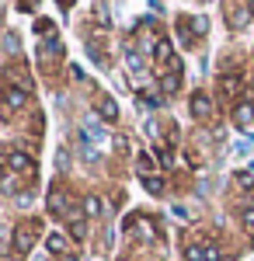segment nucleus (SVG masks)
<instances>
[{
	"instance_id": "10",
	"label": "nucleus",
	"mask_w": 254,
	"mask_h": 261,
	"mask_svg": "<svg viewBox=\"0 0 254 261\" xmlns=\"http://www.w3.org/2000/svg\"><path fill=\"white\" fill-rule=\"evenodd\" d=\"M94 108H98V119H105V122H115L118 119V105H115V98H108V94H101Z\"/></svg>"
},
{
	"instance_id": "12",
	"label": "nucleus",
	"mask_w": 254,
	"mask_h": 261,
	"mask_svg": "<svg viewBox=\"0 0 254 261\" xmlns=\"http://www.w3.org/2000/svg\"><path fill=\"white\" fill-rule=\"evenodd\" d=\"M234 122H237V129H247L254 122V105H237L234 108Z\"/></svg>"
},
{
	"instance_id": "1",
	"label": "nucleus",
	"mask_w": 254,
	"mask_h": 261,
	"mask_svg": "<svg viewBox=\"0 0 254 261\" xmlns=\"http://www.w3.org/2000/svg\"><path fill=\"white\" fill-rule=\"evenodd\" d=\"M39 230H42V223H39V220H21L18 226H14L11 247H14V254H18V258H24V254L35 247V241H39Z\"/></svg>"
},
{
	"instance_id": "18",
	"label": "nucleus",
	"mask_w": 254,
	"mask_h": 261,
	"mask_svg": "<svg viewBox=\"0 0 254 261\" xmlns=\"http://www.w3.org/2000/svg\"><path fill=\"white\" fill-rule=\"evenodd\" d=\"M143 185H146V192H150V195H160V192H164V181L157 178V174H146Z\"/></svg>"
},
{
	"instance_id": "6",
	"label": "nucleus",
	"mask_w": 254,
	"mask_h": 261,
	"mask_svg": "<svg viewBox=\"0 0 254 261\" xmlns=\"http://www.w3.org/2000/svg\"><path fill=\"white\" fill-rule=\"evenodd\" d=\"M188 112H192V119H198V122L213 119V98H209L206 91H195L192 101H188Z\"/></svg>"
},
{
	"instance_id": "21",
	"label": "nucleus",
	"mask_w": 254,
	"mask_h": 261,
	"mask_svg": "<svg viewBox=\"0 0 254 261\" xmlns=\"http://www.w3.org/2000/svg\"><path fill=\"white\" fill-rule=\"evenodd\" d=\"M192 28H195V35H206V32H209V18H202V14L192 18Z\"/></svg>"
},
{
	"instance_id": "27",
	"label": "nucleus",
	"mask_w": 254,
	"mask_h": 261,
	"mask_svg": "<svg viewBox=\"0 0 254 261\" xmlns=\"http://www.w3.org/2000/svg\"><path fill=\"white\" fill-rule=\"evenodd\" d=\"M247 11H251V18H254V0H247Z\"/></svg>"
},
{
	"instance_id": "16",
	"label": "nucleus",
	"mask_w": 254,
	"mask_h": 261,
	"mask_svg": "<svg viewBox=\"0 0 254 261\" xmlns=\"http://www.w3.org/2000/svg\"><path fill=\"white\" fill-rule=\"evenodd\" d=\"M160 87H164L167 94H174L177 87H181V73H167V77H160Z\"/></svg>"
},
{
	"instance_id": "14",
	"label": "nucleus",
	"mask_w": 254,
	"mask_h": 261,
	"mask_svg": "<svg viewBox=\"0 0 254 261\" xmlns=\"http://www.w3.org/2000/svg\"><path fill=\"white\" fill-rule=\"evenodd\" d=\"M70 237H73V241H84V237H87V223H84V216H80L77 209H73V216H70Z\"/></svg>"
},
{
	"instance_id": "4",
	"label": "nucleus",
	"mask_w": 254,
	"mask_h": 261,
	"mask_svg": "<svg viewBox=\"0 0 254 261\" xmlns=\"http://www.w3.org/2000/svg\"><path fill=\"white\" fill-rule=\"evenodd\" d=\"M185 258L188 261H219V247L213 241H195L185 247Z\"/></svg>"
},
{
	"instance_id": "15",
	"label": "nucleus",
	"mask_w": 254,
	"mask_h": 261,
	"mask_svg": "<svg viewBox=\"0 0 254 261\" xmlns=\"http://www.w3.org/2000/svg\"><path fill=\"white\" fill-rule=\"evenodd\" d=\"M125 63H129L133 73H143V56H139L136 45H125Z\"/></svg>"
},
{
	"instance_id": "7",
	"label": "nucleus",
	"mask_w": 254,
	"mask_h": 261,
	"mask_svg": "<svg viewBox=\"0 0 254 261\" xmlns=\"http://www.w3.org/2000/svg\"><path fill=\"white\" fill-rule=\"evenodd\" d=\"M4 105H7V112H21L24 105H28V87H7L4 91Z\"/></svg>"
},
{
	"instance_id": "2",
	"label": "nucleus",
	"mask_w": 254,
	"mask_h": 261,
	"mask_svg": "<svg viewBox=\"0 0 254 261\" xmlns=\"http://www.w3.org/2000/svg\"><path fill=\"white\" fill-rule=\"evenodd\" d=\"M45 205H49V213H53L56 220H70V216H73V202H70V195H66L63 188H53L49 199H45Z\"/></svg>"
},
{
	"instance_id": "22",
	"label": "nucleus",
	"mask_w": 254,
	"mask_h": 261,
	"mask_svg": "<svg viewBox=\"0 0 254 261\" xmlns=\"http://www.w3.org/2000/svg\"><path fill=\"white\" fill-rule=\"evenodd\" d=\"M237 185H240V188H254V171H240V174H237Z\"/></svg>"
},
{
	"instance_id": "8",
	"label": "nucleus",
	"mask_w": 254,
	"mask_h": 261,
	"mask_svg": "<svg viewBox=\"0 0 254 261\" xmlns=\"http://www.w3.org/2000/svg\"><path fill=\"white\" fill-rule=\"evenodd\" d=\"M240 84H244L240 73H223V77H219V94H223V98H237Z\"/></svg>"
},
{
	"instance_id": "20",
	"label": "nucleus",
	"mask_w": 254,
	"mask_h": 261,
	"mask_svg": "<svg viewBox=\"0 0 254 261\" xmlns=\"http://www.w3.org/2000/svg\"><path fill=\"white\" fill-rule=\"evenodd\" d=\"M59 53H63L59 39H53V42H42V56H59Z\"/></svg>"
},
{
	"instance_id": "28",
	"label": "nucleus",
	"mask_w": 254,
	"mask_h": 261,
	"mask_svg": "<svg viewBox=\"0 0 254 261\" xmlns=\"http://www.w3.org/2000/svg\"><path fill=\"white\" fill-rule=\"evenodd\" d=\"M251 91H254V77H251Z\"/></svg>"
},
{
	"instance_id": "5",
	"label": "nucleus",
	"mask_w": 254,
	"mask_h": 261,
	"mask_svg": "<svg viewBox=\"0 0 254 261\" xmlns=\"http://www.w3.org/2000/svg\"><path fill=\"white\" fill-rule=\"evenodd\" d=\"M80 140L94 143V146H108V133H105V125H101V119H87L84 125H80Z\"/></svg>"
},
{
	"instance_id": "11",
	"label": "nucleus",
	"mask_w": 254,
	"mask_h": 261,
	"mask_svg": "<svg viewBox=\"0 0 254 261\" xmlns=\"http://www.w3.org/2000/svg\"><path fill=\"white\" fill-rule=\"evenodd\" d=\"M125 226H129L133 233H139L143 241H154V226H150V220H143V216H129Z\"/></svg>"
},
{
	"instance_id": "25",
	"label": "nucleus",
	"mask_w": 254,
	"mask_h": 261,
	"mask_svg": "<svg viewBox=\"0 0 254 261\" xmlns=\"http://www.w3.org/2000/svg\"><path fill=\"white\" fill-rule=\"evenodd\" d=\"M35 4L39 0H21V11H35Z\"/></svg>"
},
{
	"instance_id": "13",
	"label": "nucleus",
	"mask_w": 254,
	"mask_h": 261,
	"mask_svg": "<svg viewBox=\"0 0 254 261\" xmlns=\"http://www.w3.org/2000/svg\"><path fill=\"white\" fill-rule=\"evenodd\" d=\"M84 216H91V220L105 216V202H101L98 195H87V199H84Z\"/></svg>"
},
{
	"instance_id": "24",
	"label": "nucleus",
	"mask_w": 254,
	"mask_h": 261,
	"mask_svg": "<svg viewBox=\"0 0 254 261\" xmlns=\"http://www.w3.org/2000/svg\"><path fill=\"white\" fill-rule=\"evenodd\" d=\"M157 161L164 164V167H171V150L167 146H157Z\"/></svg>"
},
{
	"instance_id": "3",
	"label": "nucleus",
	"mask_w": 254,
	"mask_h": 261,
	"mask_svg": "<svg viewBox=\"0 0 254 261\" xmlns=\"http://www.w3.org/2000/svg\"><path fill=\"white\" fill-rule=\"evenodd\" d=\"M4 167L14 171V174H28V178H35V161H32L28 153H21V150H11V153L4 157Z\"/></svg>"
},
{
	"instance_id": "19",
	"label": "nucleus",
	"mask_w": 254,
	"mask_h": 261,
	"mask_svg": "<svg viewBox=\"0 0 254 261\" xmlns=\"http://www.w3.org/2000/svg\"><path fill=\"white\" fill-rule=\"evenodd\" d=\"M4 49H7V53H21V39L14 35V32H7V35H4Z\"/></svg>"
},
{
	"instance_id": "26",
	"label": "nucleus",
	"mask_w": 254,
	"mask_h": 261,
	"mask_svg": "<svg viewBox=\"0 0 254 261\" xmlns=\"http://www.w3.org/2000/svg\"><path fill=\"white\" fill-rule=\"evenodd\" d=\"M59 261H80V258H73V254H63V258H59Z\"/></svg>"
},
{
	"instance_id": "29",
	"label": "nucleus",
	"mask_w": 254,
	"mask_h": 261,
	"mask_svg": "<svg viewBox=\"0 0 254 261\" xmlns=\"http://www.w3.org/2000/svg\"><path fill=\"white\" fill-rule=\"evenodd\" d=\"M63 4H73V0H63Z\"/></svg>"
},
{
	"instance_id": "9",
	"label": "nucleus",
	"mask_w": 254,
	"mask_h": 261,
	"mask_svg": "<svg viewBox=\"0 0 254 261\" xmlns=\"http://www.w3.org/2000/svg\"><path fill=\"white\" fill-rule=\"evenodd\" d=\"M45 247H49V254H56V258L70 254V241H66V233H56V230L45 237Z\"/></svg>"
},
{
	"instance_id": "17",
	"label": "nucleus",
	"mask_w": 254,
	"mask_h": 261,
	"mask_svg": "<svg viewBox=\"0 0 254 261\" xmlns=\"http://www.w3.org/2000/svg\"><path fill=\"white\" fill-rule=\"evenodd\" d=\"M136 164H139V171H143V178H146V174H154V161H150V153H146V150H139V153H136Z\"/></svg>"
},
{
	"instance_id": "23",
	"label": "nucleus",
	"mask_w": 254,
	"mask_h": 261,
	"mask_svg": "<svg viewBox=\"0 0 254 261\" xmlns=\"http://www.w3.org/2000/svg\"><path fill=\"white\" fill-rule=\"evenodd\" d=\"M240 220H244V226H254V202H247V205H244Z\"/></svg>"
}]
</instances>
